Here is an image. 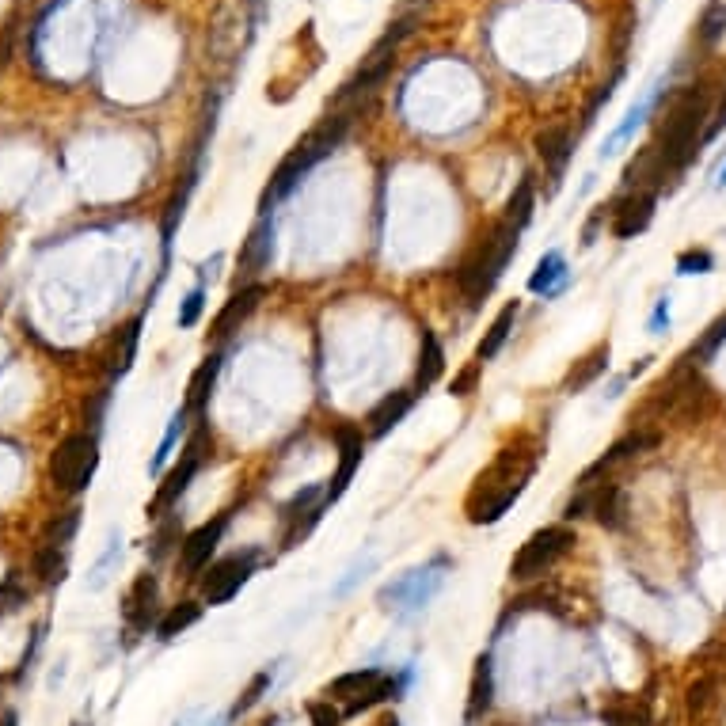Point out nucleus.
Listing matches in <instances>:
<instances>
[{
    "instance_id": "f257e3e1",
    "label": "nucleus",
    "mask_w": 726,
    "mask_h": 726,
    "mask_svg": "<svg viewBox=\"0 0 726 726\" xmlns=\"http://www.w3.org/2000/svg\"><path fill=\"white\" fill-rule=\"evenodd\" d=\"M540 464V445L533 438H517L498 449V457L483 468L464 498V514L472 525H495L506 517V510L525 495L529 479Z\"/></svg>"
},
{
    "instance_id": "f03ea898",
    "label": "nucleus",
    "mask_w": 726,
    "mask_h": 726,
    "mask_svg": "<svg viewBox=\"0 0 726 726\" xmlns=\"http://www.w3.org/2000/svg\"><path fill=\"white\" fill-rule=\"evenodd\" d=\"M346 130H350V115H331L324 118L316 130H308L293 149H289V156L274 168V175H270L267 191H263V213H270L282 198H286L301 179H305L320 160H327V156L335 153L339 145L346 141Z\"/></svg>"
},
{
    "instance_id": "7ed1b4c3",
    "label": "nucleus",
    "mask_w": 726,
    "mask_h": 726,
    "mask_svg": "<svg viewBox=\"0 0 726 726\" xmlns=\"http://www.w3.org/2000/svg\"><path fill=\"white\" fill-rule=\"evenodd\" d=\"M517 244H521V229L510 225L506 217L498 221L495 229L487 232V240L479 244L457 270V289L464 293V301L476 308L491 289L502 282V274L510 267V259L517 255Z\"/></svg>"
},
{
    "instance_id": "20e7f679",
    "label": "nucleus",
    "mask_w": 726,
    "mask_h": 726,
    "mask_svg": "<svg viewBox=\"0 0 726 726\" xmlns=\"http://www.w3.org/2000/svg\"><path fill=\"white\" fill-rule=\"evenodd\" d=\"M403 688H407V673L392 677L384 669H350L343 677H335L324 692L331 704H343V719H354V715H362L384 700H396Z\"/></svg>"
},
{
    "instance_id": "39448f33",
    "label": "nucleus",
    "mask_w": 726,
    "mask_h": 726,
    "mask_svg": "<svg viewBox=\"0 0 726 726\" xmlns=\"http://www.w3.org/2000/svg\"><path fill=\"white\" fill-rule=\"evenodd\" d=\"M574 548V529L571 525H544V529H536L517 555L510 559V578L514 582H533L540 574H548L563 559V555Z\"/></svg>"
},
{
    "instance_id": "423d86ee",
    "label": "nucleus",
    "mask_w": 726,
    "mask_h": 726,
    "mask_svg": "<svg viewBox=\"0 0 726 726\" xmlns=\"http://www.w3.org/2000/svg\"><path fill=\"white\" fill-rule=\"evenodd\" d=\"M99 464V445L92 434H73L58 445V453L50 457V479L54 487L65 491V495H80L92 476H96Z\"/></svg>"
},
{
    "instance_id": "0eeeda50",
    "label": "nucleus",
    "mask_w": 726,
    "mask_h": 726,
    "mask_svg": "<svg viewBox=\"0 0 726 726\" xmlns=\"http://www.w3.org/2000/svg\"><path fill=\"white\" fill-rule=\"evenodd\" d=\"M411 31V20L396 23V31H388L373 50H369V58L362 61V69L354 73V77L343 84V92H339V99L335 103H346V99H365L377 92V84H381L388 73H392V65H396V46L403 42V35Z\"/></svg>"
},
{
    "instance_id": "6e6552de",
    "label": "nucleus",
    "mask_w": 726,
    "mask_h": 726,
    "mask_svg": "<svg viewBox=\"0 0 726 726\" xmlns=\"http://www.w3.org/2000/svg\"><path fill=\"white\" fill-rule=\"evenodd\" d=\"M445 559H434V563H426V567H419V571H407L400 578V582H388L381 590V605H388V609L396 612H422L426 605H430V597L438 593L441 578H445Z\"/></svg>"
},
{
    "instance_id": "1a4fd4ad",
    "label": "nucleus",
    "mask_w": 726,
    "mask_h": 726,
    "mask_svg": "<svg viewBox=\"0 0 726 726\" xmlns=\"http://www.w3.org/2000/svg\"><path fill=\"white\" fill-rule=\"evenodd\" d=\"M202 445H206V430H198V434L187 441V449H183L179 464H175L172 472L164 476V483L156 487L153 502H149V517H164L168 510H175V506H179V498L187 495L191 479L198 476V468H202Z\"/></svg>"
},
{
    "instance_id": "9d476101",
    "label": "nucleus",
    "mask_w": 726,
    "mask_h": 726,
    "mask_svg": "<svg viewBox=\"0 0 726 726\" xmlns=\"http://www.w3.org/2000/svg\"><path fill=\"white\" fill-rule=\"evenodd\" d=\"M255 552H244V555H229V559H221V563H213L210 574L202 578V593H206V601L210 605H225L232 601L236 593L244 590V582L251 578L255 571Z\"/></svg>"
},
{
    "instance_id": "9b49d317",
    "label": "nucleus",
    "mask_w": 726,
    "mask_h": 726,
    "mask_svg": "<svg viewBox=\"0 0 726 726\" xmlns=\"http://www.w3.org/2000/svg\"><path fill=\"white\" fill-rule=\"evenodd\" d=\"M335 441H339V468H335L331 483L324 487V506H331V502H339V498L346 495V487H350V479L358 476L362 457H365V441H362V430H358V426H339V430H335Z\"/></svg>"
},
{
    "instance_id": "f8f14e48",
    "label": "nucleus",
    "mask_w": 726,
    "mask_h": 726,
    "mask_svg": "<svg viewBox=\"0 0 726 726\" xmlns=\"http://www.w3.org/2000/svg\"><path fill=\"white\" fill-rule=\"evenodd\" d=\"M654 206H658L654 191H628L624 198H616L612 202V236L635 240L639 232H647L654 221Z\"/></svg>"
},
{
    "instance_id": "ddd939ff",
    "label": "nucleus",
    "mask_w": 726,
    "mask_h": 726,
    "mask_svg": "<svg viewBox=\"0 0 726 726\" xmlns=\"http://www.w3.org/2000/svg\"><path fill=\"white\" fill-rule=\"evenodd\" d=\"M229 529V514H217L213 521L198 525L194 533H187V540L179 544V563H183V574H198L210 567V555L217 552L221 536Z\"/></svg>"
},
{
    "instance_id": "4468645a",
    "label": "nucleus",
    "mask_w": 726,
    "mask_h": 726,
    "mask_svg": "<svg viewBox=\"0 0 726 726\" xmlns=\"http://www.w3.org/2000/svg\"><path fill=\"white\" fill-rule=\"evenodd\" d=\"M263 297H267V286H259V282L236 289L229 301H225V308L217 312V320H213V331H210L213 339H229L232 331H240V324L248 320L255 308H259Z\"/></svg>"
},
{
    "instance_id": "2eb2a0df",
    "label": "nucleus",
    "mask_w": 726,
    "mask_h": 726,
    "mask_svg": "<svg viewBox=\"0 0 726 726\" xmlns=\"http://www.w3.org/2000/svg\"><path fill=\"white\" fill-rule=\"evenodd\" d=\"M495 704V662L491 654H479L472 669V688H468V707H464V723H479Z\"/></svg>"
},
{
    "instance_id": "dca6fc26",
    "label": "nucleus",
    "mask_w": 726,
    "mask_h": 726,
    "mask_svg": "<svg viewBox=\"0 0 726 726\" xmlns=\"http://www.w3.org/2000/svg\"><path fill=\"white\" fill-rule=\"evenodd\" d=\"M122 616L134 631H149L156 624V578L153 574H141L130 593H126V605H122Z\"/></svg>"
},
{
    "instance_id": "f3484780",
    "label": "nucleus",
    "mask_w": 726,
    "mask_h": 726,
    "mask_svg": "<svg viewBox=\"0 0 726 726\" xmlns=\"http://www.w3.org/2000/svg\"><path fill=\"white\" fill-rule=\"evenodd\" d=\"M411 403H415V388H400V392H392V396H384L373 411H369V438H388L403 419H407V411H411Z\"/></svg>"
},
{
    "instance_id": "a211bd4d",
    "label": "nucleus",
    "mask_w": 726,
    "mask_h": 726,
    "mask_svg": "<svg viewBox=\"0 0 726 726\" xmlns=\"http://www.w3.org/2000/svg\"><path fill=\"white\" fill-rule=\"evenodd\" d=\"M536 153L540 160L552 168V183L563 179V168H567V160L574 153V134L567 126H548V130H540L536 134Z\"/></svg>"
},
{
    "instance_id": "6ab92c4d",
    "label": "nucleus",
    "mask_w": 726,
    "mask_h": 726,
    "mask_svg": "<svg viewBox=\"0 0 726 726\" xmlns=\"http://www.w3.org/2000/svg\"><path fill=\"white\" fill-rule=\"evenodd\" d=\"M658 92H662V84H654L647 96L639 99V103H635V107L628 111V115H624V122H620V126H616V130L609 134V141H605V149H601V160L616 156L620 149H624V145H628L631 137H635V130H639V126L647 122L650 111H654V103H658Z\"/></svg>"
},
{
    "instance_id": "aec40b11",
    "label": "nucleus",
    "mask_w": 726,
    "mask_h": 726,
    "mask_svg": "<svg viewBox=\"0 0 726 726\" xmlns=\"http://www.w3.org/2000/svg\"><path fill=\"white\" fill-rule=\"evenodd\" d=\"M609 354H612L609 343H597L590 354H582V358H578V362L567 369L563 388H567L571 396H574V392H586V388H590L597 377H605V373H609Z\"/></svg>"
},
{
    "instance_id": "412c9836",
    "label": "nucleus",
    "mask_w": 726,
    "mask_h": 726,
    "mask_svg": "<svg viewBox=\"0 0 726 726\" xmlns=\"http://www.w3.org/2000/svg\"><path fill=\"white\" fill-rule=\"evenodd\" d=\"M567 278H571V270H567L563 251H548V255H540L533 278H529V289L536 297H559L563 286H567Z\"/></svg>"
},
{
    "instance_id": "4be33fe9",
    "label": "nucleus",
    "mask_w": 726,
    "mask_h": 726,
    "mask_svg": "<svg viewBox=\"0 0 726 726\" xmlns=\"http://www.w3.org/2000/svg\"><path fill=\"white\" fill-rule=\"evenodd\" d=\"M517 316H521V301H510V305L498 312L495 324L487 327V335L479 339L476 362H491V358H498V354H502V346H506V339H510V331H514Z\"/></svg>"
},
{
    "instance_id": "5701e85b",
    "label": "nucleus",
    "mask_w": 726,
    "mask_h": 726,
    "mask_svg": "<svg viewBox=\"0 0 726 726\" xmlns=\"http://www.w3.org/2000/svg\"><path fill=\"white\" fill-rule=\"evenodd\" d=\"M217 373H221V354H210L206 362L194 369L191 384H187V400L183 407L202 419V411H206V403H210V392H213V381H217Z\"/></svg>"
},
{
    "instance_id": "b1692460",
    "label": "nucleus",
    "mask_w": 726,
    "mask_h": 726,
    "mask_svg": "<svg viewBox=\"0 0 726 726\" xmlns=\"http://www.w3.org/2000/svg\"><path fill=\"white\" fill-rule=\"evenodd\" d=\"M445 373V350H441L434 331H422V350H419V373H415V396H422L430 384Z\"/></svg>"
},
{
    "instance_id": "393cba45",
    "label": "nucleus",
    "mask_w": 726,
    "mask_h": 726,
    "mask_svg": "<svg viewBox=\"0 0 726 726\" xmlns=\"http://www.w3.org/2000/svg\"><path fill=\"white\" fill-rule=\"evenodd\" d=\"M137 343H141V316L118 331L115 350H111V377H126L130 373V365L137 358Z\"/></svg>"
},
{
    "instance_id": "a878e982",
    "label": "nucleus",
    "mask_w": 726,
    "mask_h": 726,
    "mask_svg": "<svg viewBox=\"0 0 726 726\" xmlns=\"http://www.w3.org/2000/svg\"><path fill=\"white\" fill-rule=\"evenodd\" d=\"M198 620H202V605L198 601H179V605H172V609L156 620V635L160 639H175V635H183Z\"/></svg>"
},
{
    "instance_id": "bb28decb",
    "label": "nucleus",
    "mask_w": 726,
    "mask_h": 726,
    "mask_svg": "<svg viewBox=\"0 0 726 726\" xmlns=\"http://www.w3.org/2000/svg\"><path fill=\"white\" fill-rule=\"evenodd\" d=\"M69 571V548H54V544H39L35 552V574L42 578V586H58Z\"/></svg>"
},
{
    "instance_id": "cd10ccee",
    "label": "nucleus",
    "mask_w": 726,
    "mask_h": 726,
    "mask_svg": "<svg viewBox=\"0 0 726 726\" xmlns=\"http://www.w3.org/2000/svg\"><path fill=\"white\" fill-rule=\"evenodd\" d=\"M723 343H726V312L719 316V320H715V324L707 327V335L700 339V346H692V350H688L681 362H685L688 369H696V365H707L711 358H715V354H719V346H723Z\"/></svg>"
},
{
    "instance_id": "c85d7f7f",
    "label": "nucleus",
    "mask_w": 726,
    "mask_h": 726,
    "mask_svg": "<svg viewBox=\"0 0 726 726\" xmlns=\"http://www.w3.org/2000/svg\"><path fill=\"white\" fill-rule=\"evenodd\" d=\"M270 255H274V229L263 221L259 229L251 232L248 248H244V267H248V274H259L270 263Z\"/></svg>"
},
{
    "instance_id": "c756f323",
    "label": "nucleus",
    "mask_w": 726,
    "mask_h": 726,
    "mask_svg": "<svg viewBox=\"0 0 726 726\" xmlns=\"http://www.w3.org/2000/svg\"><path fill=\"white\" fill-rule=\"evenodd\" d=\"M187 407H179L172 415V422H168V430H164V438H160V449H156V457H153V464H149V472L153 476H160L164 472V464H168V457H172V449L179 445V438H183V430H187Z\"/></svg>"
},
{
    "instance_id": "7c9ffc66",
    "label": "nucleus",
    "mask_w": 726,
    "mask_h": 726,
    "mask_svg": "<svg viewBox=\"0 0 726 726\" xmlns=\"http://www.w3.org/2000/svg\"><path fill=\"white\" fill-rule=\"evenodd\" d=\"M533 175H525L521 183H517L514 198H510V206H506V221L517 225V229L525 232L529 229V221H533Z\"/></svg>"
},
{
    "instance_id": "2f4dec72",
    "label": "nucleus",
    "mask_w": 726,
    "mask_h": 726,
    "mask_svg": "<svg viewBox=\"0 0 726 726\" xmlns=\"http://www.w3.org/2000/svg\"><path fill=\"white\" fill-rule=\"evenodd\" d=\"M118 559H122V533L118 529H111V536H107V552L96 559V567H92V590H103L107 586V578H111V567H118Z\"/></svg>"
},
{
    "instance_id": "473e14b6",
    "label": "nucleus",
    "mask_w": 726,
    "mask_h": 726,
    "mask_svg": "<svg viewBox=\"0 0 726 726\" xmlns=\"http://www.w3.org/2000/svg\"><path fill=\"white\" fill-rule=\"evenodd\" d=\"M270 681H274V669H263V673H255L251 677V685L240 692V700L232 704V711H229V719H240V715H248L251 707L263 700V692L270 688Z\"/></svg>"
},
{
    "instance_id": "72a5a7b5",
    "label": "nucleus",
    "mask_w": 726,
    "mask_h": 726,
    "mask_svg": "<svg viewBox=\"0 0 726 726\" xmlns=\"http://www.w3.org/2000/svg\"><path fill=\"white\" fill-rule=\"evenodd\" d=\"M723 31H726V4H719V0H711L704 8V16H700V42L704 46H715V42L723 39Z\"/></svg>"
},
{
    "instance_id": "f704fd0d",
    "label": "nucleus",
    "mask_w": 726,
    "mask_h": 726,
    "mask_svg": "<svg viewBox=\"0 0 726 726\" xmlns=\"http://www.w3.org/2000/svg\"><path fill=\"white\" fill-rule=\"evenodd\" d=\"M715 270V255L707 248H685L677 255V274L692 278V274H711Z\"/></svg>"
},
{
    "instance_id": "c9c22d12",
    "label": "nucleus",
    "mask_w": 726,
    "mask_h": 726,
    "mask_svg": "<svg viewBox=\"0 0 726 726\" xmlns=\"http://www.w3.org/2000/svg\"><path fill=\"white\" fill-rule=\"evenodd\" d=\"M80 525V510H65V514L46 529V536H42V544H54V548H69V540H73V533H77Z\"/></svg>"
},
{
    "instance_id": "e433bc0d",
    "label": "nucleus",
    "mask_w": 726,
    "mask_h": 726,
    "mask_svg": "<svg viewBox=\"0 0 726 726\" xmlns=\"http://www.w3.org/2000/svg\"><path fill=\"white\" fill-rule=\"evenodd\" d=\"M202 308H206V282H198V286L187 293V301H183V308H179V327H194V324H198Z\"/></svg>"
},
{
    "instance_id": "4c0bfd02",
    "label": "nucleus",
    "mask_w": 726,
    "mask_h": 726,
    "mask_svg": "<svg viewBox=\"0 0 726 726\" xmlns=\"http://www.w3.org/2000/svg\"><path fill=\"white\" fill-rule=\"evenodd\" d=\"M308 719H312V726H343V711L331 700H312L308 704Z\"/></svg>"
},
{
    "instance_id": "58836bf2",
    "label": "nucleus",
    "mask_w": 726,
    "mask_h": 726,
    "mask_svg": "<svg viewBox=\"0 0 726 726\" xmlns=\"http://www.w3.org/2000/svg\"><path fill=\"white\" fill-rule=\"evenodd\" d=\"M669 320H673V305H669V297H658V305H654V312H650V335H666L669 331Z\"/></svg>"
},
{
    "instance_id": "ea45409f",
    "label": "nucleus",
    "mask_w": 726,
    "mask_h": 726,
    "mask_svg": "<svg viewBox=\"0 0 726 726\" xmlns=\"http://www.w3.org/2000/svg\"><path fill=\"white\" fill-rule=\"evenodd\" d=\"M23 601H27V597H23V590L16 586V578H8V582L0 586V612H16Z\"/></svg>"
},
{
    "instance_id": "a19ab883",
    "label": "nucleus",
    "mask_w": 726,
    "mask_h": 726,
    "mask_svg": "<svg viewBox=\"0 0 726 726\" xmlns=\"http://www.w3.org/2000/svg\"><path fill=\"white\" fill-rule=\"evenodd\" d=\"M479 369H483V362H472L468 369H464V373H460L457 381H453V396H468V392H472V384H476Z\"/></svg>"
},
{
    "instance_id": "79ce46f5",
    "label": "nucleus",
    "mask_w": 726,
    "mask_h": 726,
    "mask_svg": "<svg viewBox=\"0 0 726 726\" xmlns=\"http://www.w3.org/2000/svg\"><path fill=\"white\" fill-rule=\"evenodd\" d=\"M373 726H403V723H400V715H396V711H384V715L373 719Z\"/></svg>"
},
{
    "instance_id": "37998d69",
    "label": "nucleus",
    "mask_w": 726,
    "mask_h": 726,
    "mask_svg": "<svg viewBox=\"0 0 726 726\" xmlns=\"http://www.w3.org/2000/svg\"><path fill=\"white\" fill-rule=\"evenodd\" d=\"M16 723H20L16 711H4V715H0V726H16Z\"/></svg>"
},
{
    "instance_id": "c03bdc74",
    "label": "nucleus",
    "mask_w": 726,
    "mask_h": 726,
    "mask_svg": "<svg viewBox=\"0 0 726 726\" xmlns=\"http://www.w3.org/2000/svg\"><path fill=\"white\" fill-rule=\"evenodd\" d=\"M715 187H719V191H723V187H726V164H723V168H719V175H715Z\"/></svg>"
}]
</instances>
